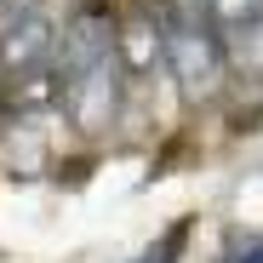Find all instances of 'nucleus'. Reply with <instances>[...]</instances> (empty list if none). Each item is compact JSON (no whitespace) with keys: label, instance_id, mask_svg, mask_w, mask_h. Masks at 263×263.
<instances>
[{"label":"nucleus","instance_id":"2","mask_svg":"<svg viewBox=\"0 0 263 263\" xmlns=\"http://www.w3.org/2000/svg\"><path fill=\"white\" fill-rule=\"evenodd\" d=\"M115 109H120V74H115V58L98 63V69H86L80 80H69V115H74V126L86 132V138L109 132Z\"/></svg>","mask_w":263,"mask_h":263},{"label":"nucleus","instance_id":"9","mask_svg":"<svg viewBox=\"0 0 263 263\" xmlns=\"http://www.w3.org/2000/svg\"><path fill=\"white\" fill-rule=\"evenodd\" d=\"M6 12L12 17H34V0H6Z\"/></svg>","mask_w":263,"mask_h":263},{"label":"nucleus","instance_id":"5","mask_svg":"<svg viewBox=\"0 0 263 263\" xmlns=\"http://www.w3.org/2000/svg\"><path fill=\"white\" fill-rule=\"evenodd\" d=\"M0 160L12 178H40L46 172V115H17L0 132Z\"/></svg>","mask_w":263,"mask_h":263},{"label":"nucleus","instance_id":"1","mask_svg":"<svg viewBox=\"0 0 263 263\" xmlns=\"http://www.w3.org/2000/svg\"><path fill=\"white\" fill-rule=\"evenodd\" d=\"M166 63L178 74L183 98H212L217 80H223V46H217V34L206 23V12H178L166 29Z\"/></svg>","mask_w":263,"mask_h":263},{"label":"nucleus","instance_id":"4","mask_svg":"<svg viewBox=\"0 0 263 263\" xmlns=\"http://www.w3.org/2000/svg\"><path fill=\"white\" fill-rule=\"evenodd\" d=\"M46 52H52V23H46V17H17V23L6 29V40H0V74L29 80V74H40V69H52Z\"/></svg>","mask_w":263,"mask_h":263},{"label":"nucleus","instance_id":"6","mask_svg":"<svg viewBox=\"0 0 263 263\" xmlns=\"http://www.w3.org/2000/svg\"><path fill=\"white\" fill-rule=\"evenodd\" d=\"M115 52L126 58L132 74L149 69L155 52H166V40H160V29H155V12H126V17L115 23Z\"/></svg>","mask_w":263,"mask_h":263},{"label":"nucleus","instance_id":"10","mask_svg":"<svg viewBox=\"0 0 263 263\" xmlns=\"http://www.w3.org/2000/svg\"><path fill=\"white\" fill-rule=\"evenodd\" d=\"M240 263H263V246H252V252H246V257H240Z\"/></svg>","mask_w":263,"mask_h":263},{"label":"nucleus","instance_id":"3","mask_svg":"<svg viewBox=\"0 0 263 263\" xmlns=\"http://www.w3.org/2000/svg\"><path fill=\"white\" fill-rule=\"evenodd\" d=\"M109 52H115V17L109 12L86 6V12H74L63 23V74L69 80H80L86 69L109 63Z\"/></svg>","mask_w":263,"mask_h":263},{"label":"nucleus","instance_id":"7","mask_svg":"<svg viewBox=\"0 0 263 263\" xmlns=\"http://www.w3.org/2000/svg\"><path fill=\"white\" fill-rule=\"evenodd\" d=\"M212 12L223 23H257L263 17V0H212Z\"/></svg>","mask_w":263,"mask_h":263},{"label":"nucleus","instance_id":"8","mask_svg":"<svg viewBox=\"0 0 263 263\" xmlns=\"http://www.w3.org/2000/svg\"><path fill=\"white\" fill-rule=\"evenodd\" d=\"M178 252H183V223H178V229H172V235H166L160 246H149V252H143L138 263H178Z\"/></svg>","mask_w":263,"mask_h":263}]
</instances>
